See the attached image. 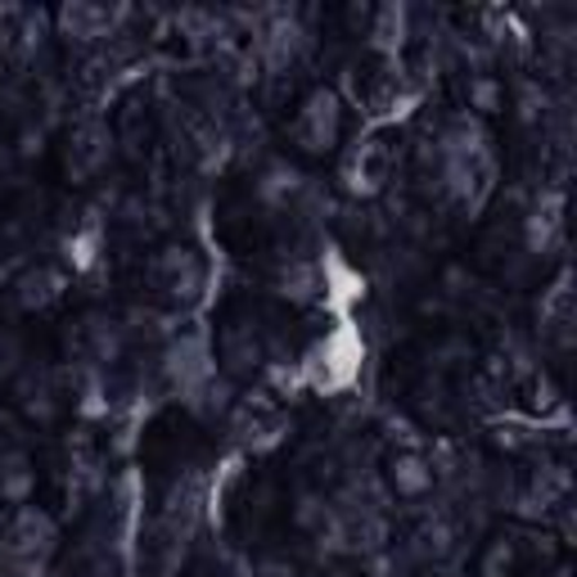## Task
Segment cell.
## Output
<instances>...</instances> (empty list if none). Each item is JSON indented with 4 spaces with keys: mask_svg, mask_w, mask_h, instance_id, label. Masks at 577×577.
<instances>
[{
    "mask_svg": "<svg viewBox=\"0 0 577 577\" xmlns=\"http://www.w3.org/2000/svg\"><path fill=\"white\" fill-rule=\"evenodd\" d=\"M339 131H344V100L334 90H312L307 100L298 105L294 140L303 144L307 154H325V150H334Z\"/></svg>",
    "mask_w": 577,
    "mask_h": 577,
    "instance_id": "obj_1",
    "label": "cell"
},
{
    "mask_svg": "<svg viewBox=\"0 0 577 577\" xmlns=\"http://www.w3.org/2000/svg\"><path fill=\"white\" fill-rule=\"evenodd\" d=\"M383 483H389V492L402 497V501H424L433 492V483H438V469H433V460L420 456V451H393L383 460Z\"/></svg>",
    "mask_w": 577,
    "mask_h": 577,
    "instance_id": "obj_2",
    "label": "cell"
},
{
    "mask_svg": "<svg viewBox=\"0 0 577 577\" xmlns=\"http://www.w3.org/2000/svg\"><path fill=\"white\" fill-rule=\"evenodd\" d=\"M55 546V523L45 519L41 510H19L14 523H10V533H6V555L10 559H23V564H41L45 555H51Z\"/></svg>",
    "mask_w": 577,
    "mask_h": 577,
    "instance_id": "obj_3",
    "label": "cell"
},
{
    "mask_svg": "<svg viewBox=\"0 0 577 577\" xmlns=\"http://www.w3.org/2000/svg\"><path fill=\"white\" fill-rule=\"evenodd\" d=\"M36 492V465L23 447H6L0 451V501L6 505H28V497Z\"/></svg>",
    "mask_w": 577,
    "mask_h": 577,
    "instance_id": "obj_4",
    "label": "cell"
},
{
    "mask_svg": "<svg viewBox=\"0 0 577 577\" xmlns=\"http://www.w3.org/2000/svg\"><path fill=\"white\" fill-rule=\"evenodd\" d=\"M59 294H64V275H59V271H51V266L23 271V275H19V284H14V298H19V307H28V312L51 307Z\"/></svg>",
    "mask_w": 577,
    "mask_h": 577,
    "instance_id": "obj_5",
    "label": "cell"
},
{
    "mask_svg": "<svg viewBox=\"0 0 577 577\" xmlns=\"http://www.w3.org/2000/svg\"><path fill=\"white\" fill-rule=\"evenodd\" d=\"M221 361H226L230 374H249V370H258V361H262L258 334L244 329V325H226V329H221Z\"/></svg>",
    "mask_w": 577,
    "mask_h": 577,
    "instance_id": "obj_6",
    "label": "cell"
},
{
    "mask_svg": "<svg viewBox=\"0 0 577 577\" xmlns=\"http://www.w3.org/2000/svg\"><path fill=\"white\" fill-rule=\"evenodd\" d=\"M19 406L32 415V420H55V411H59V393H55V383H51V374H36V370H28L23 374V383H19Z\"/></svg>",
    "mask_w": 577,
    "mask_h": 577,
    "instance_id": "obj_7",
    "label": "cell"
},
{
    "mask_svg": "<svg viewBox=\"0 0 577 577\" xmlns=\"http://www.w3.org/2000/svg\"><path fill=\"white\" fill-rule=\"evenodd\" d=\"M514 568H519V542L505 533V537H492L483 551H478L473 577H514Z\"/></svg>",
    "mask_w": 577,
    "mask_h": 577,
    "instance_id": "obj_8",
    "label": "cell"
},
{
    "mask_svg": "<svg viewBox=\"0 0 577 577\" xmlns=\"http://www.w3.org/2000/svg\"><path fill=\"white\" fill-rule=\"evenodd\" d=\"M329 514H334V510H329V501H325L320 492H312V488L294 492V505H288V519H294L298 533H325Z\"/></svg>",
    "mask_w": 577,
    "mask_h": 577,
    "instance_id": "obj_9",
    "label": "cell"
},
{
    "mask_svg": "<svg viewBox=\"0 0 577 577\" xmlns=\"http://www.w3.org/2000/svg\"><path fill=\"white\" fill-rule=\"evenodd\" d=\"M465 100H469V109H478V113H497V109L505 105V86H501L492 73H469V77H465Z\"/></svg>",
    "mask_w": 577,
    "mask_h": 577,
    "instance_id": "obj_10",
    "label": "cell"
},
{
    "mask_svg": "<svg viewBox=\"0 0 577 577\" xmlns=\"http://www.w3.org/2000/svg\"><path fill=\"white\" fill-rule=\"evenodd\" d=\"M303 185V176L294 172V167H284V163H275V167H266L262 176H258V199L262 204H284L294 189Z\"/></svg>",
    "mask_w": 577,
    "mask_h": 577,
    "instance_id": "obj_11",
    "label": "cell"
},
{
    "mask_svg": "<svg viewBox=\"0 0 577 577\" xmlns=\"http://www.w3.org/2000/svg\"><path fill=\"white\" fill-rule=\"evenodd\" d=\"M366 577H402V559H398V551H374V555H366Z\"/></svg>",
    "mask_w": 577,
    "mask_h": 577,
    "instance_id": "obj_12",
    "label": "cell"
},
{
    "mask_svg": "<svg viewBox=\"0 0 577 577\" xmlns=\"http://www.w3.org/2000/svg\"><path fill=\"white\" fill-rule=\"evenodd\" d=\"M19 361H23L19 339H14V334H0V379H10L19 370Z\"/></svg>",
    "mask_w": 577,
    "mask_h": 577,
    "instance_id": "obj_13",
    "label": "cell"
},
{
    "mask_svg": "<svg viewBox=\"0 0 577 577\" xmlns=\"http://www.w3.org/2000/svg\"><path fill=\"white\" fill-rule=\"evenodd\" d=\"M344 23H348V32H352V36H370V23H374V10H370V6H348V14H344Z\"/></svg>",
    "mask_w": 577,
    "mask_h": 577,
    "instance_id": "obj_14",
    "label": "cell"
},
{
    "mask_svg": "<svg viewBox=\"0 0 577 577\" xmlns=\"http://www.w3.org/2000/svg\"><path fill=\"white\" fill-rule=\"evenodd\" d=\"M45 150V131L41 127H23L19 131V159H36Z\"/></svg>",
    "mask_w": 577,
    "mask_h": 577,
    "instance_id": "obj_15",
    "label": "cell"
},
{
    "mask_svg": "<svg viewBox=\"0 0 577 577\" xmlns=\"http://www.w3.org/2000/svg\"><path fill=\"white\" fill-rule=\"evenodd\" d=\"M64 577H90V573H64Z\"/></svg>",
    "mask_w": 577,
    "mask_h": 577,
    "instance_id": "obj_16",
    "label": "cell"
}]
</instances>
